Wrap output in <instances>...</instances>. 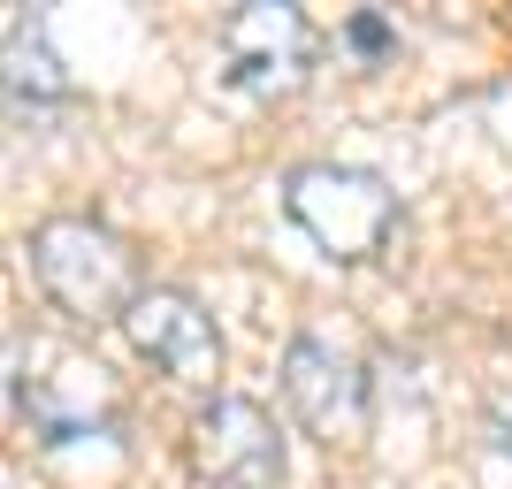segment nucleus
<instances>
[{"mask_svg":"<svg viewBox=\"0 0 512 489\" xmlns=\"http://www.w3.org/2000/svg\"><path fill=\"white\" fill-rule=\"evenodd\" d=\"M283 398H291V413L306 421V436H321V444H352L360 421H367L360 360H352L344 344L314 337V329H299V337L283 344Z\"/></svg>","mask_w":512,"mask_h":489,"instance_id":"6","label":"nucleus"},{"mask_svg":"<svg viewBox=\"0 0 512 489\" xmlns=\"http://www.w3.org/2000/svg\"><path fill=\"white\" fill-rule=\"evenodd\" d=\"M31 276L69 321H123L138 306V253L92 214H46L31 230Z\"/></svg>","mask_w":512,"mask_h":489,"instance_id":"1","label":"nucleus"},{"mask_svg":"<svg viewBox=\"0 0 512 489\" xmlns=\"http://www.w3.org/2000/svg\"><path fill=\"white\" fill-rule=\"evenodd\" d=\"M192 474L207 489H276L283 482V428L260 398H207L192 413Z\"/></svg>","mask_w":512,"mask_h":489,"instance_id":"5","label":"nucleus"},{"mask_svg":"<svg viewBox=\"0 0 512 489\" xmlns=\"http://www.w3.org/2000/svg\"><path fill=\"white\" fill-rule=\"evenodd\" d=\"M214 54H222V77L253 100H283V92L306 85V62H314V23L291 8V0H245L222 16L214 31Z\"/></svg>","mask_w":512,"mask_h":489,"instance_id":"3","label":"nucleus"},{"mask_svg":"<svg viewBox=\"0 0 512 489\" xmlns=\"http://www.w3.org/2000/svg\"><path fill=\"white\" fill-rule=\"evenodd\" d=\"M283 214L314 237L329 260H375L398 230V192L352 161H306L283 176Z\"/></svg>","mask_w":512,"mask_h":489,"instance_id":"2","label":"nucleus"},{"mask_svg":"<svg viewBox=\"0 0 512 489\" xmlns=\"http://www.w3.org/2000/svg\"><path fill=\"white\" fill-rule=\"evenodd\" d=\"M123 337L153 375H169V383H184V390H214L222 383V360H230L214 314L192 291H176V283H146V291H138V306L123 314Z\"/></svg>","mask_w":512,"mask_h":489,"instance_id":"4","label":"nucleus"},{"mask_svg":"<svg viewBox=\"0 0 512 489\" xmlns=\"http://www.w3.org/2000/svg\"><path fill=\"white\" fill-rule=\"evenodd\" d=\"M490 436H497V451L512 459V383H505V390L490 398Z\"/></svg>","mask_w":512,"mask_h":489,"instance_id":"8","label":"nucleus"},{"mask_svg":"<svg viewBox=\"0 0 512 489\" xmlns=\"http://www.w3.org/2000/svg\"><path fill=\"white\" fill-rule=\"evenodd\" d=\"M352 46H360V54H383V46H390V31H383L375 16H352Z\"/></svg>","mask_w":512,"mask_h":489,"instance_id":"9","label":"nucleus"},{"mask_svg":"<svg viewBox=\"0 0 512 489\" xmlns=\"http://www.w3.org/2000/svg\"><path fill=\"white\" fill-rule=\"evenodd\" d=\"M8 92H16V107H46V100H62L69 77L62 62H54V46H46V23L39 16H16L8 23Z\"/></svg>","mask_w":512,"mask_h":489,"instance_id":"7","label":"nucleus"}]
</instances>
